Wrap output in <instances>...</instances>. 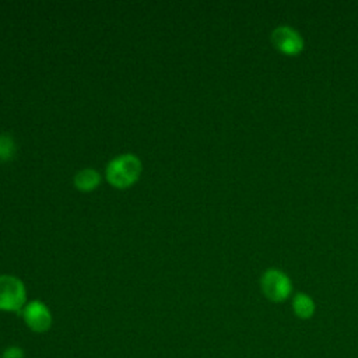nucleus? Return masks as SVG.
Listing matches in <instances>:
<instances>
[{
	"label": "nucleus",
	"instance_id": "obj_1",
	"mask_svg": "<svg viewBox=\"0 0 358 358\" xmlns=\"http://www.w3.org/2000/svg\"><path fill=\"white\" fill-rule=\"evenodd\" d=\"M141 173V161L134 154H122L106 166V179L116 189H127L137 182Z\"/></svg>",
	"mask_w": 358,
	"mask_h": 358
},
{
	"label": "nucleus",
	"instance_id": "obj_2",
	"mask_svg": "<svg viewBox=\"0 0 358 358\" xmlns=\"http://www.w3.org/2000/svg\"><path fill=\"white\" fill-rule=\"evenodd\" d=\"M27 305V291L22 281L14 275H0V310L22 312Z\"/></svg>",
	"mask_w": 358,
	"mask_h": 358
},
{
	"label": "nucleus",
	"instance_id": "obj_3",
	"mask_svg": "<svg viewBox=\"0 0 358 358\" xmlns=\"http://www.w3.org/2000/svg\"><path fill=\"white\" fill-rule=\"evenodd\" d=\"M260 287L266 298L273 302H281L291 294L292 284L285 273L277 268H268L260 278Z\"/></svg>",
	"mask_w": 358,
	"mask_h": 358
},
{
	"label": "nucleus",
	"instance_id": "obj_4",
	"mask_svg": "<svg viewBox=\"0 0 358 358\" xmlns=\"http://www.w3.org/2000/svg\"><path fill=\"white\" fill-rule=\"evenodd\" d=\"M22 319L27 327L34 333H46L53 323L50 309L38 299H34L24 306Z\"/></svg>",
	"mask_w": 358,
	"mask_h": 358
},
{
	"label": "nucleus",
	"instance_id": "obj_5",
	"mask_svg": "<svg viewBox=\"0 0 358 358\" xmlns=\"http://www.w3.org/2000/svg\"><path fill=\"white\" fill-rule=\"evenodd\" d=\"M271 41L278 50L287 55H295L303 48L302 36L288 25L277 27L271 34Z\"/></svg>",
	"mask_w": 358,
	"mask_h": 358
},
{
	"label": "nucleus",
	"instance_id": "obj_6",
	"mask_svg": "<svg viewBox=\"0 0 358 358\" xmlns=\"http://www.w3.org/2000/svg\"><path fill=\"white\" fill-rule=\"evenodd\" d=\"M101 183V175L91 168L81 169L74 176V185L80 192H92Z\"/></svg>",
	"mask_w": 358,
	"mask_h": 358
},
{
	"label": "nucleus",
	"instance_id": "obj_7",
	"mask_svg": "<svg viewBox=\"0 0 358 358\" xmlns=\"http://www.w3.org/2000/svg\"><path fill=\"white\" fill-rule=\"evenodd\" d=\"M292 310L299 319H309L315 313V302L309 295L298 292L292 298Z\"/></svg>",
	"mask_w": 358,
	"mask_h": 358
},
{
	"label": "nucleus",
	"instance_id": "obj_8",
	"mask_svg": "<svg viewBox=\"0 0 358 358\" xmlns=\"http://www.w3.org/2000/svg\"><path fill=\"white\" fill-rule=\"evenodd\" d=\"M15 154V144L10 134H0V161H10Z\"/></svg>",
	"mask_w": 358,
	"mask_h": 358
},
{
	"label": "nucleus",
	"instance_id": "obj_9",
	"mask_svg": "<svg viewBox=\"0 0 358 358\" xmlns=\"http://www.w3.org/2000/svg\"><path fill=\"white\" fill-rule=\"evenodd\" d=\"M1 358H25V351L18 345H8L3 351Z\"/></svg>",
	"mask_w": 358,
	"mask_h": 358
},
{
	"label": "nucleus",
	"instance_id": "obj_10",
	"mask_svg": "<svg viewBox=\"0 0 358 358\" xmlns=\"http://www.w3.org/2000/svg\"><path fill=\"white\" fill-rule=\"evenodd\" d=\"M0 358H1V354H0Z\"/></svg>",
	"mask_w": 358,
	"mask_h": 358
}]
</instances>
